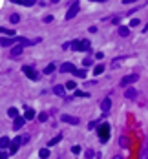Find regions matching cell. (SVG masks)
Listing matches in <instances>:
<instances>
[{"instance_id": "obj_1", "label": "cell", "mask_w": 148, "mask_h": 159, "mask_svg": "<svg viewBox=\"0 0 148 159\" xmlns=\"http://www.w3.org/2000/svg\"><path fill=\"white\" fill-rule=\"evenodd\" d=\"M71 48L73 51H90V40H75V42H71Z\"/></svg>"}, {"instance_id": "obj_2", "label": "cell", "mask_w": 148, "mask_h": 159, "mask_svg": "<svg viewBox=\"0 0 148 159\" xmlns=\"http://www.w3.org/2000/svg\"><path fill=\"white\" fill-rule=\"evenodd\" d=\"M99 139L103 141V143H106L110 139V124L108 123H103L99 126Z\"/></svg>"}, {"instance_id": "obj_3", "label": "cell", "mask_w": 148, "mask_h": 159, "mask_svg": "<svg viewBox=\"0 0 148 159\" xmlns=\"http://www.w3.org/2000/svg\"><path fill=\"white\" fill-rule=\"evenodd\" d=\"M79 9H80V4H79V0H77V2H73V4L70 6L68 13H66V20L75 18V17H77V13H79Z\"/></svg>"}, {"instance_id": "obj_4", "label": "cell", "mask_w": 148, "mask_h": 159, "mask_svg": "<svg viewBox=\"0 0 148 159\" xmlns=\"http://www.w3.org/2000/svg\"><path fill=\"white\" fill-rule=\"evenodd\" d=\"M22 71L28 75L31 81H38V73L35 71V68H33V66H22Z\"/></svg>"}, {"instance_id": "obj_5", "label": "cell", "mask_w": 148, "mask_h": 159, "mask_svg": "<svg viewBox=\"0 0 148 159\" xmlns=\"http://www.w3.org/2000/svg\"><path fill=\"white\" fill-rule=\"evenodd\" d=\"M135 81H137V75H135V73L126 75V77H123V79H121V86H130V84H133Z\"/></svg>"}, {"instance_id": "obj_6", "label": "cell", "mask_w": 148, "mask_h": 159, "mask_svg": "<svg viewBox=\"0 0 148 159\" xmlns=\"http://www.w3.org/2000/svg\"><path fill=\"white\" fill-rule=\"evenodd\" d=\"M60 121H62V123H68V124H79V117H73V115H68V113H62V115H60Z\"/></svg>"}, {"instance_id": "obj_7", "label": "cell", "mask_w": 148, "mask_h": 159, "mask_svg": "<svg viewBox=\"0 0 148 159\" xmlns=\"http://www.w3.org/2000/svg\"><path fill=\"white\" fill-rule=\"evenodd\" d=\"M60 71L62 73H75L77 71V68L71 64V62H64L62 66H60Z\"/></svg>"}, {"instance_id": "obj_8", "label": "cell", "mask_w": 148, "mask_h": 159, "mask_svg": "<svg viewBox=\"0 0 148 159\" xmlns=\"http://www.w3.org/2000/svg\"><path fill=\"white\" fill-rule=\"evenodd\" d=\"M26 121H28V119H26V117H15V121H13V130H20V128H22L24 126V124H26Z\"/></svg>"}, {"instance_id": "obj_9", "label": "cell", "mask_w": 148, "mask_h": 159, "mask_svg": "<svg viewBox=\"0 0 148 159\" xmlns=\"http://www.w3.org/2000/svg\"><path fill=\"white\" fill-rule=\"evenodd\" d=\"M17 42H20L22 46H33V44L40 42V39H35V40H28V39H24V37H18V39H17Z\"/></svg>"}, {"instance_id": "obj_10", "label": "cell", "mask_w": 148, "mask_h": 159, "mask_svg": "<svg viewBox=\"0 0 148 159\" xmlns=\"http://www.w3.org/2000/svg\"><path fill=\"white\" fill-rule=\"evenodd\" d=\"M110 108H112V101L106 97L103 102H101V110H103V112H110Z\"/></svg>"}, {"instance_id": "obj_11", "label": "cell", "mask_w": 148, "mask_h": 159, "mask_svg": "<svg viewBox=\"0 0 148 159\" xmlns=\"http://www.w3.org/2000/svg\"><path fill=\"white\" fill-rule=\"evenodd\" d=\"M22 51H24V46H22V44L15 46V48L11 50V57H18V55H22Z\"/></svg>"}, {"instance_id": "obj_12", "label": "cell", "mask_w": 148, "mask_h": 159, "mask_svg": "<svg viewBox=\"0 0 148 159\" xmlns=\"http://www.w3.org/2000/svg\"><path fill=\"white\" fill-rule=\"evenodd\" d=\"M139 159H148V137H146V141H145V144H143V150H141Z\"/></svg>"}, {"instance_id": "obj_13", "label": "cell", "mask_w": 148, "mask_h": 159, "mask_svg": "<svg viewBox=\"0 0 148 159\" xmlns=\"http://www.w3.org/2000/svg\"><path fill=\"white\" fill-rule=\"evenodd\" d=\"M9 144H11V139L8 135H4L2 139H0V146H2V150H6V148H9Z\"/></svg>"}, {"instance_id": "obj_14", "label": "cell", "mask_w": 148, "mask_h": 159, "mask_svg": "<svg viewBox=\"0 0 148 159\" xmlns=\"http://www.w3.org/2000/svg\"><path fill=\"white\" fill-rule=\"evenodd\" d=\"M64 86H60V84H57V86H53V93L55 95H59V97H64Z\"/></svg>"}, {"instance_id": "obj_15", "label": "cell", "mask_w": 148, "mask_h": 159, "mask_svg": "<svg viewBox=\"0 0 148 159\" xmlns=\"http://www.w3.org/2000/svg\"><path fill=\"white\" fill-rule=\"evenodd\" d=\"M119 144H121L123 148H128V146H130V141H128V137H126V135H121V137H119Z\"/></svg>"}, {"instance_id": "obj_16", "label": "cell", "mask_w": 148, "mask_h": 159, "mask_svg": "<svg viewBox=\"0 0 148 159\" xmlns=\"http://www.w3.org/2000/svg\"><path fill=\"white\" fill-rule=\"evenodd\" d=\"M18 144H28L29 143V135L28 134H26V135H20V137H17V139H15Z\"/></svg>"}, {"instance_id": "obj_17", "label": "cell", "mask_w": 148, "mask_h": 159, "mask_svg": "<svg viewBox=\"0 0 148 159\" xmlns=\"http://www.w3.org/2000/svg\"><path fill=\"white\" fill-rule=\"evenodd\" d=\"M135 95H137L135 90H133V88H128V90H126V93H124V97H126V99H135Z\"/></svg>"}, {"instance_id": "obj_18", "label": "cell", "mask_w": 148, "mask_h": 159, "mask_svg": "<svg viewBox=\"0 0 148 159\" xmlns=\"http://www.w3.org/2000/svg\"><path fill=\"white\" fill-rule=\"evenodd\" d=\"M24 117H26L28 121L35 119V110H31V108H26V113H24Z\"/></svg>"}, {"instance_id": "obj_19", "label": "cell", "mask_w": 148, "mask_h": 159, "mask_svg": "<svg viewBox=\"0 0 148 159\" xmlns=\"http://www.w3.org/2000/svg\"><path fill=\"white\" fill-rule=\"evenodd\" d=\"M119 35H121V37H128V35H130V27L121 26V27H119Z\"/></svg>"}, {"instance_id": "obj_20", "label": "cell", "mask_w": 148, "mask_h": 159, "mask_svg": "<svg viewBox=\"0 0 148 159\" xmlns=\"http://www.w3.org/2000/svg\"><path fill=\"white\" fill-rule=\"evenodd\" d=\"M15 44V39H2V48H9V46H13Z\"/></svg>"}, {"instance_id": "obj_21", "label": "cell", "mask_w": 148, "mask_h": 159, "mask_svg": "<svg viewBox=\"0 0 148 159\" xmlns=\"http://www.w3.org/2000/svg\"><path fill=\"white\" fill-rule=\"evenodd\" d=\"M18 146H20V144H18L17 141H11V144H9V154H17Z\"/></svg>"}, {"instance_id": "obj_22", "label": "cell", "mask_w": 148, "mask_h": 159, "mask_svg": "<svg viewBox=\"0 0 148 159\" xmlns=\"http://www.w3.org/2000/svg\"><path fill=\"white\" fill-rule=\"evenodd\" d=\"M53 71H55V64H48V66L44 68V73H46V75H50V73H53Z\"/></svg>"}, {"instance_id": "obj_23", "label": "cell", "mask_w": 148, "mask_h": 159, "mask_svg": "<svg viewBox=\"0 0 148 159\" xmlns=\"http://www.w3.org/2000/svg\"><path fill=\"white\" fill-rule=\"evenodd\" d=\"M38 155L42 157V159H46V157H50V148H42L38 152Z\"/></svg>"}, {"instance_id": "obj_24", "label": "cell", "mask_w": 148, "mask_h": 159, "mask_svg": "<svg viewBox=\"0 0 148 159\" xmlns=\"http://www.w3.org/2000/svg\"><path fill=\"white\" fill-rule=\"evenodd\" d=\"M9 20H11L13 24H18V22H20V15H17V13H13V15L9 17Z\"/></svg>"}, {"instance_id": "obj_25", "label": "cell", "mask_w": 148, "mask_h": 159, "mask_svg": "<svg viewBox=\"0 0 148 159\" xmlns=\"http://www.w3.org/2000/svg\"><path fill=\"white\" fill-rule=\"evenodd\" d=\"M8 113H9V117H13V119H15V117H18V110H17V108H9Z\"/></svg>"}, {"instance_id": "obj_26", "label": "cell", "mask_w": 148, "mask_h": 159, "mask_svg": "<svg viewBox=\"0 0 148 159\" xmlns=\"http://www.w3.org/2000/svg\"><path fill=\"white\" fill-rule=\"evenodd\" d=\"M103 71H104V66L99 64V66H95V70H93V75H101Z\"/></svg>"}, {"instance_id": "obj_27", "label": "cell", "mask_w": 148, "mask_h": 159, "mask_svg": "<svg viewBox=\"0 0 148 159\" xmlns=\"http://www.w3.org/2000/svg\"><path fill=\"white\" fill-rule=\"evenodd\" d=\"M66 88H68V90H75L77 88V82L75 81H68V82H66Z\"/></svg>"}, {"instance_id": "obj_28", "label": "cell", "mask_w": 148, "mask_h": 159, "mask_svg": "<svg viewBox=\"0 0 148 159\" xmlns=\"http://www.w3.org/2000/svg\"><path fill=\"white\" fill-rule=\"evenodd\" d=\"M38 121H40V123H46V121H48V113H46V112L38 113Z\"/></svg>"}, {"instance_id": "obj_29", "label": "cell", "mask_w": 148, "mask_h": 159, "mask_svg": "<svg viewBox=\"0 0 148 159\" xmlns=\"http://www.w3.org/2000/svg\"><path fill=\"white\" fill-rule=\"evenodd\" d=\"M60 139H62V135H57V137H53V139L50 141V146H53V144H57V143H60Z\"/></svg>"}, {"instance_id": "obj_30", "label": "cell", "mask_w": 148, "mask_h": 159, "mask_svg": "<svg viewBox=\"0 0 148 159\" xmlns=\"http://www.w3.org/2000/svg\"><path fill=\"white\" fill-rule=\"evenodd\" d=\"M73 75H77V77H80V79H84V77H86V71H84V70H77L75 73H73Z\"/></svg>"}, {"instance_id": "obj_31", "label": "cell", "mask_w": 148, "mask_h": 159, "mask_svg": "<svg viewBox=\"0 0 148 159\" xmlns=\"http://www.w3.org/2000/svg\"><path fill=\"white\" fill-rule=\"evenodd\" d=\"M75 95H77V97H90V93H88V92H79V90L75 92Z\"/></svg>"}, {"instance_id": "obj_32", "label": "cell", "mask_w": 148, "mask_h": 159, "mask_svg": "<svg viewBox=\"0 0 148 159\" xmlns=\"http://www.w3.org/2000/svg\"><path fill=\"white\" fill-rule=\"evenodd\" d=\"M22 4H24V6H35L37 0H22Z\"/></svg>"}, {"instance_id": "obj_33", "label": "cell", "mask_w": 148, "mask_h": 159, "mask_svg": "<svg viewBox=\"0 0 148 159\" xmlns=\"http://www.w3.org/2000/svg\"><path fill=\"white\" fill-rule=\"evenodd\" d=\"M84 155H86V159H91L93 155H95V152H93V150H86V154H84Z\"/></svg>"}, {"instance_id": "obj_34", "label": "cell", "mask_w": 148, "mask_h": 159, "mask_svg": "<svg viewBox=\"0 0 148 159\" xmlns=\"http://www.w3.org/2000/svg\"><path fill=\"white\" fill-rule=\"evenodd\" d=\"M139 22H141L139 18H133L132 22H130V27H137V26H139Z\"/></svg>"}, {"instance_id": "obj_35", "label": "cell", "mask_w": 148, "mask_h": 159, "mask_svg": "<svg viewBox=\"0 0 148 159\" xmlns=\"http://www.w3.org/2000/svg\"><path fill=\"white\" fill-rule=\"evenodd\" d=\"M2 33H4V35H15L13 29H6V27H2Z\"/></svg>"}, {"instance_id": "obj_36", "label": "cell", "mask_w": 148, "mask_h": 159, "mask_svg": "<svg viewBox=\"0 0 148 159\" xmlns=\"http://www.w3.org/2000/svg\"><path fill=\"white\" fill-rule=\"evenodd\" d=\"M91 62H93V60H91L90 57H86V59L82 60V64H84V66H91Z\"/></svg>"}, {"instance_id": "obj_37", "label": "cell", "mask_w": 148, "mask_h": 159, "mask_svg": "<svg viewBox=\"0 0 148 159\" xmlns=\"http://www.w3.org/2000/svg\"><path fill=\"white\" fill-rule=\"evenodd\" d=\"M44 22H46V24H50V22H53V17H51V15H48V17H44Z\"/></svg>"}, {"instance_id": "obj_38", "label": "cell", "mask_w": 148, "mask_h": 159, "mask_svg": "<svg viewBox=\"0 0 148 159\" xmlns=\"http://www.w3.org/2000/svg\"><path fill=\"white\" fill-rule=\"evenodd\" d=\"M71 152L73 154H80V146H71Z\"/></svg>"}, {"instance_id": "obj_39", "label": "cell", "mask_w": 148, "mask_h": 159, "mask_svg": "<svg viewBox=\"0 0 148 159\" xmlns=\"http://www.w3.org/2000/svg\"><path fill=\"white\" fill-rule=\"evenodd\" d=\"M0 159H8V155H6V150H2V154H0Z\"/></svg>"}, {"instance_id": "obj_40", "label": "cell", "mask_w": 148, "mask_h": 159, "mask_svg": "<svg viewBox=\"0 0 148 159\" xmlns=\"http://www.w3.org/2000/svg\"><path fill=\"white\" fill-rule=\"evenodd\" d=\"M132 2H137V0H123V4H132Z\"/></svg>"}, {"instance_id": "obj_41", "label": "cell", "mask_w": 148, "mask_h": 159, "mask_svg": "<svg viewBox=\"0 0 148 159\" xmlns=\"http://www.w3.org/2000/svg\"><path fill=\"white\" fill-rule=\"evenodd\" d=\"M113 159H123V155H113Z\"/></svg>"}, {"instance_id": "obj_42", "label": "cell", "mask_w": 148, "mask_h": 159, "mask_svg": "<svg viewBox=\"0 0 148 159\" xmlns=\"http://www.w3.org/2000/svg\"><path fill=\"white\" fill-rule=\"evenodd\" d=\"M91 2H106V0H91Z\"/></svg>"}, {"instance_id": "obj_43", "label": "cell", "mask_w": 148, "mask_h": 159, "mask_svg": "<svg viewBox=\"0 0 148 159\" xmlns=\"http://www.w3.org/2000/svg\"><path fill=\"white\" fill-rule=\"evenodd\" d=\"M11 2H17V4H20V2H22V0H11Z\"/></svg>"}, {"instance_id": "obj_44", "label": "cell", "mask_w": 148, "mask_h": 159, "mask_svg": "<svg viewBox=\"0 0 148 159\" xmlns=\"http://www.w3.org/2000/svg\"><path fill=\"white\" fill-rule=\"evenodd\" d=\"M50 2H53V4H55V2H59V0H50Z\"/></svg>"}]
</instances>
